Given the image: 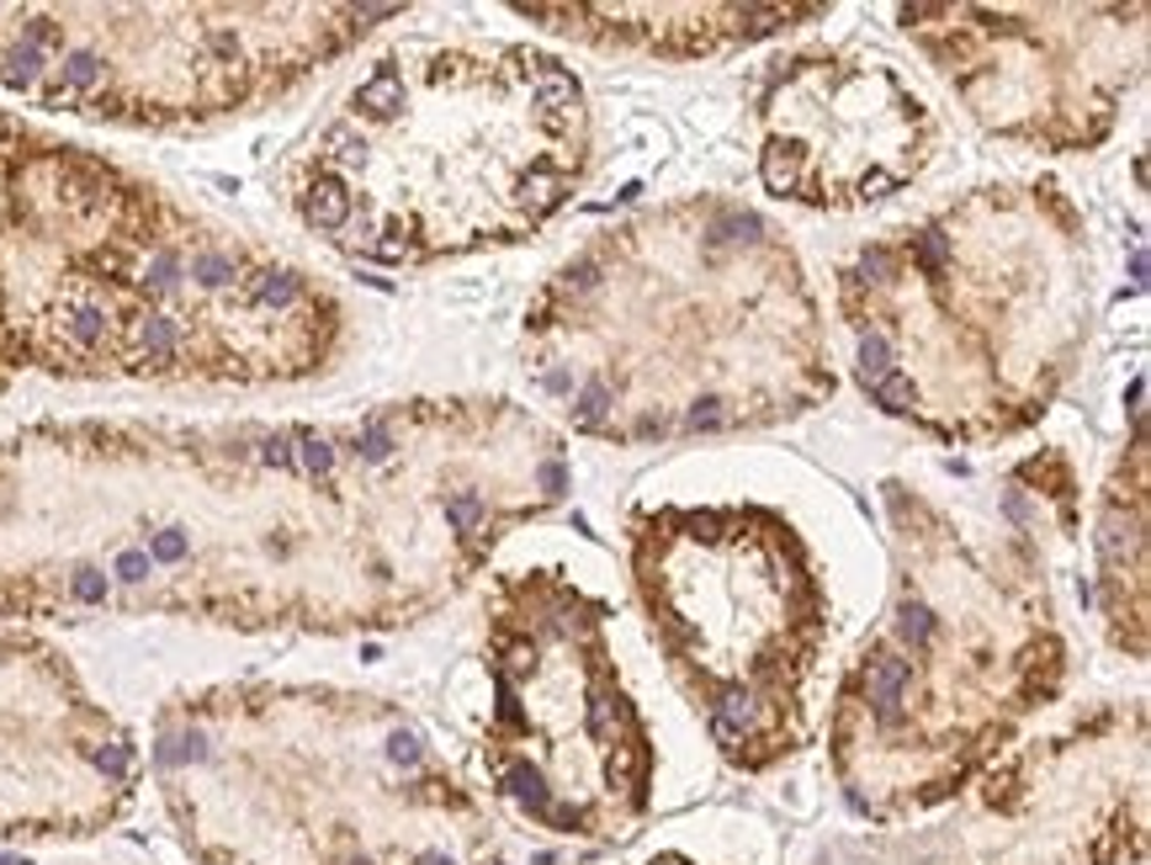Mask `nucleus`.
<instances>
[{
  "instance_id": "nucleus-3",
  "label": "nucleus",
  "mask_w": 1151,
  "mask_h": 865,
  "mask_svg": "<svg viewBox=\"0 0 1151 865\" xmlns=\"http://www.w3.org/2000/svg\"><path fill=\"white\" fill-rule=\"evenodd\" d=\"M393 6H0V85L38 107L191 128L287 96Z\"/></svg>"
},
{
  "instance_id": "nucleus-1",
  "label": "nucleus",
  "mask_w": 1151,
  "mask_h": 865,
  "mask_svg": "<svg viewBox=\"0 0 1151 865\" xmlns=\"http://www.w3.org/2000/svg\"><path fill=\"white\" fill-rule=\"evenodd\" d=\"M409 420H75L0 441V616L367 626L409 605Z\"/></svg>"
},
{
  "instance_id": "nucleus-2",
  "label": "nucleus",
  "mask_w": 1151,
  "mask_h": 865,
  "mask_svg": "<svg viewBox=\"0 0 1151 865\" xmlns=\"http://www.w3.org/2000/svg\"><path fill=\"white\" fill-rule=\"evenodd\" d=\"M335 346L308 271L0 112V393L22 372L297 382Z\"/></svg>"
}]
</instances>
